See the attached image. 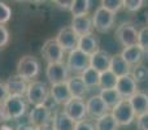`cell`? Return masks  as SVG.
<instances>
[{"mask_svg":"<svg viewBox=\"0 0 148 130\" xmlns=\"http://www.w3.org/2000/svg\"><path fill=\"white\" fill-rule=\"evenodd\" d=\"M9 92H8V89H7V85H5L4 81L0 79V103H4V100L8 98Z\"/></svg>","mask_w":148,"mask_h":130,"instance_id":"37","label":"cell"},{"mask_svg":"<svg viewBox=\"0 0 148 130\" xmlns=\"http://www.w3.org/2000/svg\"><path fill=\"white\" fill-rule=\"evenodd\" d=\"M17 1H22V0H17Z\"/></svg>","mask_w":148,"mask_h":130,"instance_id":"44","label":"cell"},{"mask_svg":"<svg viewBox=\"0 0 148 130\" xmlns=\"http://www.w3.org/2000/svg\"><path fill=\"white\" fill-rule=\"evenodd\" d=\"M62 107H64L62 111L74 121H81L87 117L86 102L83 99H81V98H72Z\"/></svg>","mask_w":148,"mask_h":130,"instance_id":"12","label":"cell"},{"mask_svg":"<svg viewBox=\"0 0 148 130\" xmlns=\"http://www.w3.org/2000/svg\"><path fill=\"white\" fill-rule=\"evenodd\" d=\"M36 130H53L51 124H47V125H42V126H36Z\"/></svg>","mask_w":148,"mask_h":130,"instance_id":"41","label":"cell"},{"mask_svg":"<svg viewBox=\"0 0 148 130\" xmlns=\"http://www.w3.org/2000/svg\"><path fill=\"white\" fill-rule=\"evenodd\" d=\"M77 48H79L81 51H83L87 55H92L95 51L99 50V39L95 36L94 33L82 35V36H79L78 47Z\"/></svg>","mask_w":148,"mask_h":130,"instance_id":"23","label":"cell"},{"mask_svg":"<svg viewBox=\"0 0 148 130\" xmlns=\"http://www.w3.org/2000/svg\"><path fill=\"white\" fill-rule=\"evenodd\" d=\"M5 85H7L9 95H21V96H25L26 91H27L29 81L22 78L18 74H14V76H10L5 81Z\"/></svg>","mask_w":148,"mask_h":130,"instance_id":"17","label":"cell"},{"mask_svg":"<svg viewBox=\"0 0 148 130\" xmlns=\"http://www.w3.org/2000/svg\"><path fill=\"white\" fill-rule=\"evenodd\" d=\"M9 39H10V35H9V31L8 29L5 28V25L0 23V50L5 48L9 43Z\"/></svg>","mask_w":148,"mask_h":130,"instance_id":"34","label":"cell"},{"mask_svg":"<svg viewBox=\"0 0 148 130\" xmlns=\"http://www.w3.org/2000/svg\"><path fill=\"white\" fill-rule=\"evenodd\" d=\"M14 130H36V128L27 122V124H20Z\"/></svg>","mask_w":148,"mask_h":130,"instance_id":"40","label":"cell"},{"mask_svg":"<svg viewBox=\"0 0 148 130\" xmlns=\"http://www.w3.org/2000/svg\"><path fill=\"white\" fill-rule=\"evenodd\" d=\"M146 18H147V25H148V13H147V16H146Z\"/></svg>","mask_w":148,"mask_h":130,"instance_id":"43","label":"cell"},{"mask_svg":"<svg viewBox=\"0 0 148 130\" xmlns=\"http://www.w3.org/2000/svg\"><path fill=\"white\" fill-rule=\"evenodd\" d=\"M99 95L105 102V104L109 107V109H112L116 104H118L122 100V96L118 94V91L116 89H101Z\"/></svg>","mask_w":148,"mask_h":130,"instance_id":"26","label":"cell"},{"mask_svg":"<svg viewBox=\"0 0 148 130\" xmlns=\"http://www.w3.org/2000/svg\"><path fill=\"white\" fill-rule=\"evenodd\" d=\"M51 1H55V0H51Z\"/></svg>","mask_w":148,"mask_h":130,"instance_id":"45","label":"cell"},{"mask_svg":"<svg viewBox=\"0 0 148 130\" xmlns=\"http://www.w3.org/2000/svg\"><path fill=\"white\" fill-rule=\"evenodd\" d=\"M101 7H104L105 9L110 10V12H113L114 14L123 8L122 0H101Z\"/></svg>","mask_w":148,"mask_h":130,"instance_id":"31","label":"cell"},{"mask_svg":"<svg viewBox=\"0 0 148 130\" xmlns=\"http://www.w3.org/2000/svg\"><path fill=\"white\" fill-rule=\"evenodd\" d=\"M136 128L138 130H148V112L136 116Z\"/></svg>","mask_w":148,"mask_h":130,"instance_id":"36","label":"cell"},{"mask_svg":"<svg viewBox=\"0 0 148 130\" xmlns=\"http://www.w3.org/2000/svg\"><path fill=\"white\" fill-rule=\"evenodd\" d=\"M55 39L57 41V43L62 47L64 51H72V50L78 47V41L79 36L78 34L72 29V26H66L59 30V33L56 34Z\"/></svg>","mask_w":148,"mask_h":130,"instance_id":"13","label":"cell"},{"mask_svg":"<svg viewBox=\"0 0 148 130\" xmlns=\"http://www.w3.org/2000/svg\"><path fill=\"white\" fill-rule=\"evenodd\" d=\"M109 69L117 77H121V76H123V74L131 73V65L129 64V63H126V60L123 59L121 55H114V56L110 57Z\"/></svg>","mask_w":148,"mask_h":130,"instance_id":"24","label":"cell"},{"mask_svg":"<svg viewBox=\"0 0 148 130\" xmlns=\"http://www.w3.org/2000/svg\"><path fill=\"white\" fill-rule=\"evenodd\" d=\"M81 78L87 85V87H99V78H100V72L94 69L92 66L86 68L81 73Z\"/></svg>","mask_w":148,"mask_h":130,"instance_id":"27","label":"cell"},{"mask_svg":"<svg viewBox=\"0 0 148 130\" xmlns=\"http://www.w3.org/2000/svg\"><path fill=\"white\" fill-rule=\"evenodd\" d=\"M33 1H35V3H40V1H43V0H33Z\"/></svg>","mask_w":148,"mask_h":130,"instance_id":"42","label":"cell"},{"mask_svg":"<svg viewBox=\"0 0 148 130\" xmlns=\"http://www.w3.org/2000/svg\"><path fill=\"white\" fill-rule=\"evenodd\" d=\"M12 18V9L9 5H7L5 3L0 1V23L5 25L8 23Z\"/></svg>","mask_w":148,"mask_h":130,"instance_id":"32","label":"cell"},{"mask_svg":"<svg viewBox=\"0 0 148 130\" xmlns=\"http://www.w3.org/2000/svg\"><path fill=\"white\" fill-rule=\"evenodd\" d=\"M66 65L70 72L81 74L84 69L90 66V55L84 54L79 48H74L69 51V55L66 57Z\"/></svg>","mask_w":148,"mask_h":130,"instance_id":"8","label":"cell"},{"mask_svg":"<svg viewBox=\"0 0 148 130\" xmlns=\"http://www.w3.org/2000/svg\"><path fill=\"white\" fill-rule=\"evenodd\" d=\"M70 70L68 68L66 63L59 61V63H48L46 68V77L51 85L60 83V82H66L69 78Z\"/></svg>","mask_w":148,"mask_h":130,"instance_id":"6","label":"cell"},{"mask_svg":"<svg viewBox=\"0 0 148 130\" xmlns=\"http://www.w3.org/2000/svg\"><path fill=\"white\" fill-rule=\"evenodd\" d=\"M49 96L56 102L57 105H64L65 103H68L73 98L72 94H70V90H69V87H68L66 82H60V83L51 85Z\"/></svg>","mask_w":148,"mask_h":130,"instance_id":"15","label":"cell"},{"mask_svg":"<svg viewBox=\"0 0 148 130\" xmlns=\"http://www.w3.org/2000/svg\"><path fill=\"white\" fill-rule=\"evenodd\" d=\"M116 90L122 96V99H129L138 91V81L134 77V74H123V76L118 77L117 83H116Z\"/></svg>","mask_w":148,"mask_h":130,"instance_id":"11","label":"cell"},{"mask_svg":"<svg viewBox=\"0 0 148 130\" xmlns=\"http://www.w3.org/2000/svg\"><path fill=\"white\" fill-rule=\"evenodd\" d=\"M3 107L9 120H18L27 111V100L26 96L21 95H8L3 103Z\"/></svg>","mask_w":148,"mask_h":130,"instance_id":"1","label":"cell"},{"mask_svg":"<svg viewBox=\"0 0 148 130\" xmlns=\"http://www.w3.org/2000/svg\"><path fill=\"white\" fill-rule=\"evenodd\" d=\"M72 29L78 34V36L91 34L94 31L92 25V16L83 14V16H73L72 18Z\"/></svg>","mask_w":148,"mask_h":130,"instance_id":"16","label":"cell"},{"mask_svg":"<svg viewBox=\"0 0 148 130\" xmlns=\"http://www.w3.org/2000/svg\"><path fill=\"white\" fill-rule=\"evenodd\" d=\"M95 129L96 130H118L120 125L117 124L116 118L110 112H107L105 115L100 116L95 120Z\"/></svg>","mask_w":148,"mask_h":130,"instance_id":"25","label":"cell"},{"mask_svg":"<svg viewBox=\"0 0 148 130\" xmlns=\"http://www.w3.org/2000/svg\"><path fill=\"white\" fill-rule=\"evenodd\" d=\"M110 113L113 115V117L116 118V121H117V124L120 126L131 125L136 118V115L134 112L129 99H122L118 104H116L110 109Z\"/></svg>","mask_w":148,"mask_h":130,"instance_id":"4","label":"cell"},{"mask_svg":"<svg viewBox=\"0 0 148 130\" xmlns=\"http://www.w3.org/2000/svg\"><path fill=\"white\" fill-rule=\"evenodd\" d=\"M7 121H9V118H8L7 113H5V111H4L3 103H0V125H1V124H5Z\"/></svg>","mask_w":148,"mask_h":130,"instance_id":"39","label":"cell"},{"mask_svg":"<svg viewBox=\"0 0 148 130\" xmlns=\"http://www.w3.org/2000/svg\"><path fill=\"white\" fill-rule=\"evenodd\" d=\"M40 54L47 63H59V61H64L65 51L57 43L56 39L53 38V39H48V41L44 42L43 47L40 50Z\"/></svg>","mask_w":148,"mask_h":130,"instance_id":"9","label":"cell"},{"mask_svg":"<svg viewBox=\"0 0 148 130\" xmlns=\"http://www.w3.org/2000/svg\"><path fill=\"white\" fill-rule=\"evenodd\" d=\"M52 115H53V111L46 103L44 104L34 105L33 109H30V112H29V124L34 125L35 128L36 126L51 124Z\"/></svg>","mask_w":148,"mask_h":130,"instance_id":"7","label":"cell"},{"mask_svg":"<svg viewBox=\"0 0 148 130\" xmlns=\"http://www.w3.org/2000/svg\"><path fill=\"white\" fill-rule=\"evenodd\" d=\"M144 4V0H122V7L129 12H138Z\"/></svg>","mask_w":148,"mask_h":130,"instance_id":"33","label":"cell"},{"mask_svg":"<svg viewBox=\"0 0 148 130\" xmlns=\"http://www.w3.org/2000/svg\"><path fill=\"white\" fill-rule=\"evenodd\" d=\"M120 55L126 60V63H129L131 66H136L142 63L143 56L146 54H144V51L138 46V43H136V44H131V46H127V47H123L122 52H121Z\"/></svg>","mask_w":148,"mask_h":130,"instance_id":"18","label":"cell"},{"mask_svg":"<svg viewBox=\"0 0 148 130\" xmlns=\"http://www.w3.org/2000/svg\"><path fill=\"white\" fill-rule=\"evenodd\" d=\"M74 130H96V129H95V124L91 120L83 118L81 121H75Z\"/></svg>","mask_w":148,"mask_h":130,"instance_id":"35","label":"cell"},{"mask_svg":"<svg viewBox=\"0 0 148 130\" xmlns=\"http://www.w3.org/2000/svg\"><path fill=\"white\" fill-rule=\"evenodd\" d=\"M92 5V0H74L70 12L73 16H83L88 14Z\"/></svg>","mask_w":148,"mask_h":130,"instance_id":"29","label":"cell"},{"mask_svg":"<svg viewBox=\"0 0 148 130\" xmlns=\"http://www.w3.org/2000/svg\"><path fill=\"white\" fill-rule=\"evenodd\" d=\"M17 74L27 81H33L40 73V64L36 60V57L31 55H25L22 56L17 63Z\"/></svg>","mask_w":148,"mask_h":130,"instance_id":"3","label":"cell"},{"mask_svg":"<svg viewBox=\"0 0 148 130\" xmlns=\"http://www.w3.org/2000/svg\"><path fill=\"white\" fill-rule=\"evenodd\" d=\"M110 55L107 51L103 50H97L92 55H90V66H92L94 69H96L97 72H104L107 69H109L110 65Z\"/></svg>","mask_w":148,"mask_h":130,"instance_id":"19","label":"cell"},{"mask_svg":"<svg viewBox=\"0 0 148 130\" xmlns=\"http://www.w3.org/2000/svg\"><path fill=\"white\" fill-rule=\"evenodd\" d=\"M66 83H68V87H69L70 94H72L73 98H81V99H83L87 95L88 87H87V85L83 82V79L81 78V76L69 77Z\"/></svg>","mask_w":148,"mask_h":130,"instance_id":"21","label":"cell"},{"mask_svg":"<svg viewBox=\"0 0 148 130\" xmlns=\"http://www.w3.org/2000/svg\"><path fill=\"white\" fill-rule=\"evenodd\" d=\"M51 125L53 130H74L75 121L72 120L64 111H55L52 115Z\"/></svg>","mask_w":148,"mask_h":130,"instance_id":"20","label":"cell"},{"mask_svg":"<svg viewBox=\"0 0 148 130\" xmlns=\"http://www.w3.org/2000/svg\"><path fill=\"white\" fill-rule=\"evenodd\" d=\"M25 96L29 104H33V105L44 104L49 96V89L44 82L33 79V81L29 82L27 91H26Z\"/></svg>","mask_w":148,"mask_h":130,"instance_id":"2","label":"cell"},{"mask_svg":"<svg viewBox=\"0 0 148 130\" xmlns=\"http://www.w3.org/2000/svg\"><path fill=\"white\" fill-rule=\"evenodd\" d=\"M86 108H87V116L90 118H94V120H96L97 117L109 112V107L105 104V102L101 99V96L99 94L90 96L86 100Z\"/></svg>","mask_w":148,"mask_h":130,"instance_id":"14","label":"cell"},{"mask_svg":"<svg viewBox=\"0 0 148 130\" xmlns=\"http://www.w3.org/2000/svg\"><path fill=\"white\" fill-rule=\"evenodd\" d=\"M117 79H118V77L110 69H107V70L100 73L99 87L100 89H116Z\"/></svg>","mask_w":148,"mask_h":130,"instance_id":"28","label":"cell"},{"mask_svg":"<svg viewBox=\"0 0 148 130\" xmlns=\"http://www.w3.org/2000/svg\"><path fill=\"white\" fill-rule=\"evenodd\" d=\"M92 25L94 30L100 34H105L114 25V13L105 9L104 7H99L92 14Z\"/></svg>","mask_w":148,"mask_h":130,"instance_id":"5","label":"cell"},{"mask_svg":"<svg viewBox=\"0 0 148 130\" xmlns=\"http://www.w3.org/2000/svg\"><path fill=\"white\" fill-rule=\"evenodd\" d=\"M74 0H55L56 5L61 9H66V10H70L72 8V4H73Z\"/></svg>","mask_w":148,"mask_h":130,"instance_id":"38","label":"cell"},{"mask_svg":"<svg viewBox=\"0 0 148 130\" xmlns=\"http://www.w3.org/2000/svg\"><path fill=\"white\" fill-rule=\"evenodd\" d=\"M116 38L122 47L138 43V30L133 23L123 22L116 29Z\"/></svg>","mask_w":148,"mask_h":130,"instance_id":"10","label":"cell"},{"mask_svg":"<svg viewBox=\"0 0 148 130\" xmlns=\"http://www.w3.org/2000/svg\"><path fill=\"white\" fill-rule=\"evenodd\" d=\"M138 46L148 54V26H144L140 30H138Z\"/></svg>","mask_w":148,"mask_h":130,"instance_id":"30","label":"cell"},{"mask_svg":"<svg viewBox=\"0 0 148 130\" xmlns=\"http://www.w3.org/2000/svg\"><path fill=\"white\" fill-rule=\"evenodd\" d=\"M129 102H130L136 116L148 112V94L146 92L136 91L133 96L129 98Z\"/></svg>","mask_w":148,"mask_h":130,"instance_id":"22","label":"cell"}]
</instances>
